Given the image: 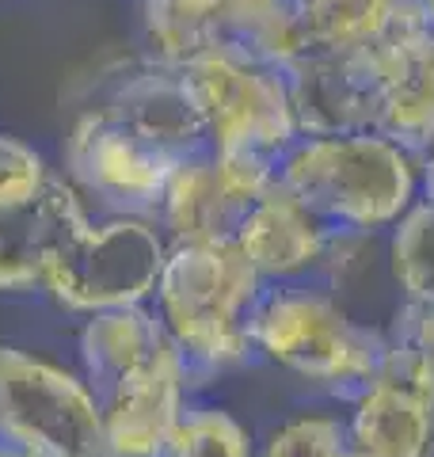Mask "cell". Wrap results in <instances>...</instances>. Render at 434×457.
Listing matches in <instances>:
<instances>
[{"label":"cell","instance_id":"6da1fadb","mask_svg":"<svg viewBox=\"0 0 434 457\" xmlns=\"http://www.w3.org/2000/svg\"><path fill=\"white\" fill-rule=\"evenodd\" d=\"M267 282L233 240L171 245L153 290V312L179 347L191 385L255 359V309Z\"/></svg>","mask_w":434,"mask_h":457},{"label":"cell","instance_id":"7a4b0ae2","mask_svg":"<svg viewBox=\"0 0 434 457\" xmlns=\"http://www.w3.org/2000/svg\"><path fill=\"white\" fill-rule=\"evenodd\" d=\"M252 339L259 359L343 404L373 381L388 351L385 328L358 320L321 278L267 286Z\"/></svg>","mask_w":434,"mask_h":457},{"label":"cell","instance_id":"3957f363","mask_svg":"<svg viewBox=\"0 0 434 457\" xmlns=\"http://www.w3.org/2000/svg\"><path fill=\"white\" fill-rule=\"evenodd\" d=\"M274 179L328 228L385 233L419 191V156L373 130L297 134Z\"/></svg>","mask_w":434,"mask_h":457},{"label":"cell","instance_id":"277c9868","mask_svg":"<svg viewBox=\"0 0 434 457\" xmlns=\"http://www.w3.org/2000/svg\"><path fill=\"white\" fill-rule=\"evenodd\" d=\"M145 57L183 69L217 46L286 69L309 50L294 0H145Z\"/></svg>","mask_w":434,"mask_h":457},{"label":"cell","instance_id":"5b68a950","mask_svg":"<svg viewBox=\"0 0 434 457\" xmlns=\"http://www.w3.org/2000/svg\"><path fill=\"white\" fill-rule=\"evenodd\" d=\"M183 77L202 107L213 153H252L279 161L297 141L282 69L244 50L217 46L187 62Z\"/></svg>","mask_w":434,"mask_h":457},{"label":"cell","instance_id":"8992f818","mask_svg":"<svg viewBox=\"0 0 434 457\" xmlns=\"http://www.w3.org/2000/svg\"><path fill=\"white\" fill-rule=\"evenodd\" d=\"M168 237L156 218L111 213L107 221L88 225L57 255L42 286L57 305L72 312H107L145 305L161 282L168 260Z\"/></svg>","mask_w":434,"mask_h":457},{"label":"cell","instance_id":"52a82bcc","mask_svg":"<svg viewBox=\"0 0 434 457\" xmlns=\"http://www.w3.org/2000/svg\"><path fill=\"white\" fill-rule=\"evenodd\" d=\"M0 435L42 457H104V411L84 378L0 347Z\"/></svg>","mask_w":434,"mask_h":457},{"label":"cell","instance_id":"ba28073f","mask_svg":"<svg viewBox=\"0 0 434 457\" xmlns=\"http://www.w3.org/2000/svg\"><path fill=\"white\" fill-rule=\"evenodd\" d=\"M274 183V161L252 153L202 149L171 168L156 225L168 245H210L233 240L248 206Z\"/></svg>","mask_w":434,"mask_h":457},{"label":"cell","instance_id":"9c48e42d","mask_svg":"<svg viewBox=\"0 0 434 457\" xmlns=\"http://www.w3.org/2000/svg\"><path fill=\"white\" fill-rule=\"evenodd\" d=\"M65 168L72 187L111 213L156 218L176 161L141 141L104 107L84 111L65 141Z\"/></svg>","mask_w":434,"mask_h":457},{"label":"cell","instance_id":"30bf717a","mask_svg":"<svg viewBox=\"0 0 434 457\" xmlns=\"http://www.w3.org/2000/svg\"><path fill=\"white\" fill-rule=\"evenodd\" d=\"M355 457H434V366L388 336L373 381L346 411Z\"/></svg>","mask_w":434,"mask_h":457},{"label":"cell","instance_id":"8fae6325","mask_svg":"<svg viewBox=\"0 0 434 457\" xmlns=\"http://www.w3.org/2000/svg\"><path fill=\"white\" fill-rule=\"evenodd\" d=\"M104 111L114 114L141 141H149L153 149L171 156L176 164L210 149L202 107L183 77V69L176 65H161L153 57L129 65L122 77H114L104 99Z\"/></svg>","mask_w":434,"mask_h":457},{"label":"cell","instance_id":"7c38bea8","mask_svg":"<svg viewBox=\"0 0 434 457\" xmlns=\"http://www.w3.org/2000/svg\"><path fill=\"white\" fill-rule=\"evenodd\" d=\"M191 374L179 347H168L161 359L119 381L99 396L104 411V457H161L164 442L187 408Z\"/></svg>","mask_w":434,"mask_h":457},{"label":"cell","instance_id":"4fadbf2b","mask_svg":"<svg viewBox=\"0 0 434 457\" xmlns=\"http://www.w3.org/2000/svg\"><path fill=\"white\" fill-rule=\"evenodd\" d=\"M92 225L80 191L50 179L35 198L0 210V294L42 286L46 270Z\"/></svg>","mask_w":434,"mask_h":457},{"label":"cell","instance_id":"5bb4252c","mask_svg":"<svg viewBox=\"0 0 434 457\" xmlns=\"http://www.w3.org/2000/svg\"><path fill=\"white\" fill-rule=\"evenodd\" d=\"M373 69V134L396 141L419 161L434 145V31L396 38L370 54Z\"/></svg>","mask_w":434,"mask_h":457},{"label":"cell","instance_id":"9a60e30c","mask_svg":"<svg viewBox=\"0 0 434 457\" xmlns=\"http://www.w3.org/2000/svg\"><path fill=\"white\" fill-rule=\"evenodd\" d=\"M297 134H358L373 126V69L362 54L305 50L286 69Z\"/></svg>","mask_w":434,"mask_h":457},{"label":"cell","instance_id":"2e32d148","mask_svg":"<svg viewBox=\"0 0 434 457\" xmlns=\"http://www.w3.org/2000/svg\"><path fill=\"white\" fill-rule=\"evenodd\" d=\"M328 237L331 228L274 179L240 218L233 245L255 267V275L274 286L313 278L324 260Z\"/></svg>","mask_w":434,"mask_h":457},{"label":"cell","instance_id":"e0dca14e","mask_svg":"<svg viewBox=\"0 0 434 457\" xmlns=\"http://www.w3.org/2000/svg\"><path fill=\"white\" fill-rule=\"evenodd\" d=\"M309 50L378 54L427 23L423 0H294Z\"/></svg>","mask_w":434,"mask_h":457},{"label":"cell","instance_id":"ac0fdd59","mask_svg":"<svg viewBox=\"0 0 434 457\" xmlns=\"http://www.w3.org/2000/svg\"><path fill=\"white\" fill-rule=\"evenodd\" d=\"M168 347H176V343L168 339L161 317L149 305L92 312V320L80 332L84 381L92 385V393L99 400L129 374L156 362Z\"/></svg>","mask_w":434,"mask_h":457},{"label":"cell","instance_id":"d6986e66","mask_svg":"<svg viewBox=\"0 0 434 457\" xmlns=\"http://www.w3.org/2000/svg\"><path fill=\"white\" fill-rule=\"evenodd\" d=\"M385 263L400 302L434 309V203L419 198L385 228Z\"/></svg>","mask_w":434,"mask_h":457},{"label":"cell","instance_id":"ffe728a7","mask_svg":"<svg viewBox=\"0 0 434 457\" xmlns=\"http://www.w3.org/2000/svg\"><path fill=\"white\" fill-rule=\"evenodd\" d=\"M161 457H255L248 431L221 408H183Z\"/></svg>","mask_w":434,"mask_h":457},{"label":"cell","instance_id":"44dd1931","mask_svg":"<svg viewBox=\"0 0 434 457\" xmlns=\"http://www.w3.org/2000/svg\"><path fill=\"white\" fill-rule=\"evenodd\" d=\"M259 457H355L346 416L305 411V416L286 420L267 435Z\"/></svg>","mask_w":434,"mask_h":457},{"label":"cell","instance_id":"7402d4cb","mask_svg":"<svg viewBox=\"0 0 434 457\" xmlns=\"http://www.w3.org/2000/svg\"><path fill=\"white\" fill-rule=\"evenodd\" d=\"M50 183L46 161L27 141L0 134V210L35 198Z\"/></svg>","mask_w":434,"mask_h":457},{"label":"cell","instance_id":"603a6c76","mask_svg":"<svg viewBox=\"0 0 434 457\" xmlns=\"http://www.w3.org/2000/svg\"><path fill=\"white\" fill-rule=\"evenodd\" d=\"M385 332L393 336V339H400V343H408V347H415L434 366V309L400 302L393 309V317H388Z\"/></svg>","mask_w":434,"mask_h":457},{"label":"cell","instance_id":"cb8c5ba5","mask_svg":"<svg viewBox=\"0 0 434 457\" xmlns=\"http://www.w3.org/2000/svg\"><path fill=\"white\" fill-rule=\"evenodd\" d=\"M419 191H423L427 203H434V149L419 161Z\"/></svg>","mask_w":434,"mask_h":457},{"label":"cell","instance_id":"d4e9b609","mask_svg":"<svg viewBox=\"0 0 434 457\" xmlns=\"http://www.w3.org/2000/svg\"><path fill=\"white\" fill-rule=\"evenodd\" d=\"M0 457H42V453H35V450H27V446H23V442H16V438L0 435Z\"/></svg>","mask_w":434,"mask_h":457},{"label":"cell","instance_id":"484cf974","mask_svg":"<svg viewBox=\"0 0 434 457\" xmlns=\"http://www.w3.org/2000/svg\"><path fill=\"white\" fill-rule=\"evenodd\" d=\"M423 12H427V23H430V31H434V0H423Z\"/></svg>","mask_w":434,"mask_h":457},{"label":"cell","instance_id":"4316f807","mask_svg":"<svg viewBox=\"0 0 434 457\" xmlns=\"http://www.w3.org/2000/svg\"><path fill=\"white\" fill-rule=\"evenodd\" d=\"M430 149H434V145H430Z\"/></svg>","mask_w":434,"mask_h":457}]
</instances>
